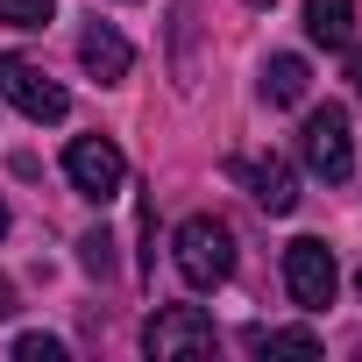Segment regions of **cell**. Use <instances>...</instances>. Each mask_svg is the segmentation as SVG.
<instances>
[{
  "mask_svg": "<svg viewBox=\"0 0 362 362\" xmlns=\"http://www.w3.org/2000/svg\"><path fill=\"white\" fill-rule=\"evenodd\" d=\"M0 320H15V284L0 277Z\"/></svg>",
  "mask_w": 362,
  "mask_h": 362,
  "instance_id": "cell-16",
  "label": "cell"
},
{
  "mask_svg": "<svg viewBox=\"0 0 362 362\" xmlns=\"http://www.w3.org/2000/svg\"><path fill=\"white\" fill-rule=\"evenodd\" d=\"M305 86H313L305 57H291V50H284V57H270V64H263V100H270V107H298V100H305Z\"/></svg>",
  "mask_w": 362,
  "mask_h": 362,
  "instance_id": "cell-10",
  "label": "cell"
},
{
  "mask_svg": "<svg viewBox=\"0 0 362 362\" xmlns=\"http://www.w3.org/2000/svg\"><path fill=\"white\" fill-rule=\"evenodd\" d=\"M64 177H71V192H86L93 206H107V199L128 185V156H121V142H107V135H78V142L64 149Z\"/></svg>",
  "mask_w": 362,
  "mask_h": 362,
  "instance_id": "cell-4",
  "label": "cell"
},
{
  "mask_svg": "<svg viewBox=\"0 0 362 362\" xmlns=\"http://www.w3.org/2000/svg\"><path fill=\"white\" fill-rule=\"evenodd\" d=\"M78 64H86L100 86H121V78H128V64H135V50H128V36H121V29L86 22V29H78Z\"/></svg>",
  "mask_w": 362,
  "mask_h": 362,
  "instance_id": "cell-8",
  "label": "cell"
},
{
  "mask_svg": "<svg viewBox=\"0 0 362 362\" xmlns=\"http://www.w3.org/2000/svg\"><path fill=\"white\" fill-rule=\"evenodd\" d=\"M348 78H355V100H362V43H348Z\"/></svg>",
  "mask_w": 362,
  "mask_h": 362,
  "instance_id": "cell-15",
  "label": "cell"
},
{
  "mask_svg": "<svg viewBox=\"0 0 362 362\" xmlns=\"http://www.w3.org/2000/svg\"><path fill=\"white\" fill-rule=\"evenodd\" d=\"M284 291L298 298V313H327V305H334L341 263H334V249H327L320 235H298V242L284 249Z\"/></svg>",
  "mask_w": 362,
  "mask_h": 362,
  "instance_id": "cell-3",
  "label": "cell"
},
{
  "mask_svg": "<svg viewBox=\"0 0 362 362\" xmlns=\"http://www.w3.org/2000/svg\"><path fill=\"white\" fill-rule=\"evenodd\" d=\"M78 263H86L93 277H107V270H114V235H107V228H93V235L78 242Z\"/></svg>",
  "mask_w": 362,
  "mask_h": 362,
  "instance_id": "cell-13",
  "label": "cell"
},
{
  "mask_svg": "<svg viewBox=\"0 0 362 362\" xmlns=\"http://www.w3.org/2000/svg\"><path fill=\"white\" fill-rule=\"evenodd\" d=\"M305 36L327 50H348L355 43V0H305Z\"/></svg>",
  "mask_w": 362,
  "mask_h": 362,
  "instance_id": "cell-9",
  "label": "cell"
},
{
  "mask_svg": "<svg viewBox=\"0 0 362 362\" xmlns=\"http://www.w3.org/2000/svg\"><path fill=\"white\" fill-rule=\"evenodd\" d=\"M256 355H320V334L313 327H249L242 334Z\"/></svg>",
  "mask_w": 362,
  "mask_h": 362,
  "instance_id": "cell-11",
  "label": "cell"
},
{
  "mask_svg": "<svg viewBox=\"0 0 362 362\" xmlns=\"http://www.w3.org/2000/svg\"><path fill=\"white\" fill-rule=\"evenodd\" d=\"M249 8H270V0H249Z\"/></svg>",
  "mask_w": 362,
  "mask_h": 362,
  "instance_id": "cell-18",
  "label": "cell"
},
{
  "mask_svg": "<svg viewBox=\"0 0 362 362\" xmlns=\"http://www.w3.org/2000/svg\"><path fill=\"white\" fill-rule=\"evenodd\" d=\"M50 15H57V0H0L8 29H50Z\"/></svg>",
  "mask_w": 362,
  "mask_h": 362,
  "instance_id": "cell-12",
  "label": "cell"
},
{
  "mask_svg": "<svg viewBox=\"0 0 362 362\" xmlns=\"http://www.w3.org/2000/svg\"><path fill=\"white\" fill-rule=\"evenodd\" d=\"M15 355H22V362H64V341H57V334H22Z\"/></svg>",
  "mask_w": 362,
  "mask_h": 362,
  "instance_id": "cell-14",
  "label": "cell"
},
{
  "mask_svg": "<svg viewBox=\"0 0 362 362\" xmlns=\"http://www.w3.org/2000/svg\"><path fill=\"white\" fill-rule=\"evenodd\" d=\"M0 100H8V107H22L36 128L43 121H64L71 114V93L50 78V71H36L29 57H0Z\"/></svg>",
  "mask_w": 362,
  "mask_h": 362,
  "instance_id": "cell-6",
  "label": "cell"
},
{
  "mask_svg": "<svg viewBox=\"0 0 362 362\" xmlns=\"http://www.w3.org/2000/svg\"><path fill=\"white\" fill-rule=\"evenodd\" d=\"M0 235H8V199H0Z\"/></svg>",
  "mask_w": 362,
  "mask_h": 362,
  "instance_id": "cell-17",
  "label": "cell"
},
{
  "mask_svg": "<svg viewBox=\"0 0 362 362\" xmlns=\"http://www.w3.org/2000/svg\"><path fill=\"white\" fill-rule=\"evenodd\" d=\"M228 177H242L249 199H256L270 221H284V214L298 206V177H291V163H284V156H235V163H228Z\"/></svg>",
  "mask_w": 362,
  "mask_h": 362,
  "instance_id": "cell-7",
  "label": "cell"
},
{
  "mask_svg": "<svg viewBox=\"0 0 362 362\" xmlns=\"http://www.w3.org/2000/svg\"><path fill=\"white\" fill-rule=\"evenodd\" d=\"M142 348L156 362H170V355H214L221 334H214V320L199 305H156V320L142 327Z\"/></svg>",
  "mask_w": 362,
  "mask_h": 362,
  "instance_id": "cell-5",
  "label": "cell"
},
{
  "mask_svg": "<svg viewBox=\"0 0 362 362\" xmlns=\"http://www.w3.org/2000/svg\"><path fill=\"white\" fill-rule=\"evenodd\" d=\"M170 256H177V277H185L192 291H221L235 277V228L221 214H192L170 235Z\"/></svg>",
  "mask_w": 362,
  "mask_h": 362,
  "instance_id": "cell-1",
  "label": "cell"
},
{
  "mask_svg": "<svg viewBox=\"0 0 362 362\" xmlns=\"http://www.w3.org/2000/svg\"><path fill=\"white\" fill-rule=\"evenodd\" d=\"M298 149L313 163V177H327V185H341V177H355V135H348V107H313L305 128H298Z\"/></svg>",
  "mask_w": 362,
  "mask_h": 362,
  "instance_id": "cell-2",
  "label": "cell"
}]
</instances>
